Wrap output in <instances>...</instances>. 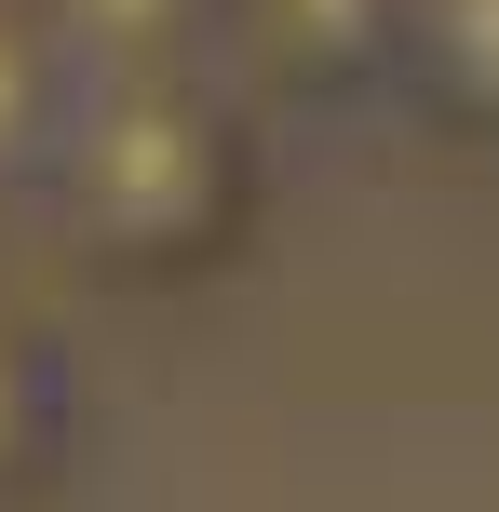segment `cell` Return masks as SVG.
<instances>
[{"label": "cell", "mask_w": 499, "mask_h": 512, "mask_svg": "<svg viewBox=\"0 0 499 512\" xmlns=\"http://www.w3.org/2000/svg\"><path fill=\"white\" fill-rule=\"evenodd\" d=\"M405 14L419 0H230L216 68H243L257 95H351L405 68Z\"/></svg>", "instance_id": "cell-2"}, {"label": "cell", "mask_w": 499, "mask_h": 512, "mask_svg": "<svg viewBox=\"0 0 499 512\" xmlns=\"http://www.w3.org/2000/svg\"><path fill=\"white\" fill-rule=\"evenodd\" d=\"M0 512H68V499H54V486H0Z\"/></svg>", "instance_id": "cell-7"}, {"label": "cell", "mask_w": 499, "mask_h": 512, "mask_svg": "<svg viewBox=\"0 0 499 512\" xmlns=\"http://www.w3.org/2000/svg\"><path fill=\"white\" fill-rule=\"evenodd\" d=\"M54 445H68V364L27 310H0V486H54Z\"/></svg>", "instance_id": "cell-6"}, {"label": "cell", "mask_w": 499, "mask_h": 512, "mask_svg": "<svg viewBox=\"0 0 499 512\" xmlns=\"http://www.w3.org/2000/svg\"><path fill=\"white\" fill-rule=\"evenodd\" d=\"M81 81H95V68L68 54V27H54L41 0H0V189L54 176V135H68Z\"/></svg>", "instance_id": "cell-4"}, {"label": "cell", "mask_w": 499, "mask_h": 512, "mask_svg": "<svg viewBox=\"0 0 499 512\" xmlns=\"http://www.w3.org/2000/svg\"><path fill=\"white\" fill-rule=\"evenodd\" d=\"M392 81H405L446 135L499 149V0H419V14H405V68H392Z\"/></svg>", "instance_id": "cell-3"}, {"label": "cell", "mask_w": 499, "mask_h": 512, "mask_svg": "<svg viewBox=\"0 0 499 512\" xmlns=\"http://www.w3.org/2000/svg\"><path fill=\"white\" fill-rule=\"evenodd\" d=\"M54 230L108 283H189L257 230V122L216 68H95L54 135Z\"/></svg>", "instance_id": "cell-1"}, {"label": "cell", "mask_w": 499, "mask_h": 512, "mask_svg": "<svg viewBox=\"0 0 499 512\" xmlns=\"http://www.w3.org/2000/svg\"><path fill=\"white\" fill-rule=\"evenodd\" d=\"M81 68H203L230 41V0H41Z\"/></svg>", "instance_id": "cell-5"}]
</instances>
